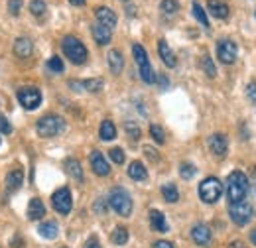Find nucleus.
Masks as SVG:
<instances>
[{"instance_id": "1", "label": "nucleus", "mask_w": 256, "mask_h": 248, "mask_svg": "<svg viewBox=\"0 0 256 248\" xmlns=\"http://www.w3.org/2000/svg\"><path fill=\"white\" fill-rule=\"evenodd\" d=\"M248 187L250 182L248 178L242 174V172H232L228 174L226 178V197H228V203H240L246 199V193H248Z\"/></svg>"}, {"instance_id": "2", "label": "nucleus", "mask_w": 256, "mask_h": 248, "mask_svg": "<svg viewBox=\"0 0 256 248\" xmlns=\"http://www.w3.org/2000/svg\"><path fill=\"white\" fill-rule=\"evenodd\" d=\"M62 50H64L65 58L75 65H83L89 58L87 48L81 44V40H77L75 36H65L62 40Z\"/></svg>"}, {"instance_id": "3", "label": "nucleus", "mask_w": 256, "mask_h": 248, "mask_svg": "<svg viewBox=\"0 0 256 248\" xmlns=\"http://www.w3.org/2000/svg\"><path fill=\"white\" fill-rule=\"evenodd\" d=\"M36 130L42 138H54L58 134H62L65 130V120L58 114H46L42 116L38 124H36Z\"/></svg>"}, {"instance_id": "4", "label": "nucleus", "mask_w": 256, "mask_h": 248, "mask_svg": "<svg viewBox=\"0 0 256 248\" xmlns=\"http://www.w3.org/2000/svg\"><path fill=\"white\" fill-rule=\"evenodd\" d=\"M108 205L120 215V217H130L132 213V197L128 195L126 189L122 187H114L108 195Z\"/></svg>"}, {"instance_id": "5", "label": "nucleus", "mask_w": 256, "mask_h": 248, "mask_svg": "<svg viewBox=\"0 0 256 248\" xmlns=\"http://www.w3.org/2000/svg\"><path fill=\"white\" fill-rule=\"evenodd\" d=\"M223 195V184L217 180V178H207L201 182L199 186V197L203 203L207 205H213L219 201V197Z\"/></svg>"}, {"instance_id": "6", "label": "nucleus", "mask_w": 256, "mask_h": 248, "mask_svg": "<svg viewBox=\"0 0 256 248\" xmlns=\"http://www.w3.org/2000/svg\"><path fill=\"white\" fill-rule=\"evenodd\" d=\"M16 96H18V102H20L26 110L38 108L40 102H42V91H40L38 87H22V89H18Z\"/></svg>"}, {"instance_id": "7", "label": "nucleus", "mask_w": 256, "mask_h": 248, "mask_svg": "<svg viewBox=\"0 0 256 248\" xmlns=\"http://www.w3.org/2000/svg\"><path fill=\"white\" fill-rule=\"evenodd\" d=\"M52 205H54V209H56L60 215H69V213H71V207H73L71 191H69L67 187L58 189V191L52 195Z\"/></svg>"}, {"instance_id": "8", "label": "nucleus", "mask_w": 256, "mask_h": 248, "mask_svg": "<svg viewBox=\"0 0 256 248\" xmlns=\"http://www.w3.org/2000/svg\"><path fill=\"white\" fill-rule=\"evenodd\" d=\"M228 215L232 218V222H236L238 226H242V224H246L252 218V207L246 201L232 203V205H228Z\"/></svg>"}, {"instance_id": "9", "label": "nucleus", "mask_w": 256, "mask_h": 248, "mask_svg": "<svg viewBox=\"0 0 256 248\" xmlns=\"http://www.w3.org/2000/svg\"><path fill=\"white\" fill-rule=\"evenodd\" d=\"M236 56H238V48L232 40H221L217 44V58L221 63L230 65V63L236 62Z\"/></svg>"}, {"instance_id": "10", "label": "nucleus", "mask_w": 256, "mask_h": 248, "mask_svg": "<svg viewBox=\"0 0 256 248\" xmlns=\"http://www.w3.org/2000/svg\"><path fill=\"white\" fill-rule=\"evenodd\" d=\"M89 162H91V170L95 172L96 176H100V178H104V176H108L110 174V166H108V162H106V158L100 154V152H91L89 156Z\"/></svg>"}, {"instance_id": "11", "label": "nucleus", "mask_w": 256, "mask_h": 248, "mask_svg": "<svg viewBox=\"0 0 256 248\" xmlns=\"http://www.w3.org/2000/svg\"><path fill=\"white\" fill-rule=\"evenodd\" d=\"M211 236H213V232H211V228L207 226V224H203V222H199V224H195L192 228V238L195 244H201V246H207L209 242H211Z\"/></svg>"}, {"instance_id": "12", "label": "nucleus", "mask_w": 256, "mask_h": 248, "mask_svg": "<svg viewBox=\"0 0 256 248\" xmlns=\"http://www.w3.org/2000/svg\"><path fill=\"white\" fill-rule=\"evenodd\" d=\"M95 16H96V20H98V24L106 26L108 30L116 28V22H118V18H116V14H114L110 8H106V6H98V8L95 10Z\"/></svg>"}, {"instance_id": "13", "label": "nucleus", "mask_w": 256, "mask_h": 248, "mask_svg": "<svg viewBox=\"0 0 256 248\" xmlns=\"http://www.w3.org/2000/svg\"><path fill=\"white\" fill-rule=\"evenodd\" d=\"M34 54V44L30 38H16L14 42V56L20 58V60H26Z\"/></svg>"}, {"instance_id": "14", "label": "nucleus", "mask_w": 256, "mask_h": 248, "mask_svg": "<svg viewBox=\"0 0 256 248\" xmlns=\"http://www.w3.org/2000/svg\"><path fill=\"white\" fill-rule=\"evenodd\" d=\"M209 150H211V154L223 158V156L226 154V150H228L226 136H224V134H213V136L209 138Z\"/></svg>"}, {"instance_id": "15", "label": "nucleus", "mask_w": 256, "mask_h": 248, "mask_svg": "<svg viewBox=\"0 0 256 248\" xmlns=\"http://www.w3.org/2000/svg\"><path fill=\"white\" fill-rule=\"evenodd\" d=\"M22 184H24V172L22 170H12V172L6 174V189L10 193L18 191L22 187Z\"/></svg>"}, {"instance_id": "16", "label": "nucleus", "mask_w": 256, "mask_h": 248, "mask_svg": "<svg viewBox=\"0 0 256 248\" xmlns=\"http://www.w3.org/2000/svg\"><path fill=\"white\" fill-rule=\"evenodd\" d=\"M158 54H160L164 65H168V67H176V65H178L176 54L170 50V46H168L166 40H160V42H158Z\"/></svg>"}, {"instance_id": "17", "label": "nucleus", "mask_w": 256, "mask_h": 248, "mask_svg": "<svg viewBox=\"0 0 256 248\" xmlns=\"http://www.w3.org/2000/svg\"><path fill=\"white\" fill-rule=\"evenodd\" d=\"M108 67H110V73L112 75H120L122 69H124V60H122V54L118 50H110L108 52Z\"/></svg>"}, {"instance_id": "18", "label": "nucleus", "mask_w": 256, "mask_h": 248, "mask_svg": "<svg viewBox=\"0 0 256 248\" xmlns=\"http://www.w3.org/2000/svg\"><path fill=\"white\" fill-rule=\"evenodd\" d=\"M128 178L130 180H134V182H144L146 178H148V172H146V168H144V164L142 162H132L130 166H128Z\"/></svg>"}, {"instance_id": "19", "label": "nucleus", "mask_w": 256, "mask_h": 248, "mask_svg": "<svg viewBox=\"0 0 256 248\" xmlns=\"http://www.w3.org/2000/svg\"><path fill=\"white\" fill-rule=\"evenodd\" d=\"M91 34H93V38H95V42L98 46H106L110 42V38H112V32L108 30L106 26H102V24H95Z\"/></svg>"}, {"instance_id": "20", "label": "nucleus", "mask_w": 256, "mask_h": 248, "mask_svg": "<svg viewBox=\"0 0 256 248\" xmlns=\"http://www.w3.org/2000/svg\"><path fill=\"white\" fill-rule=\"evenodd\" d=\"M207 8H209V12L215 16V18H219V20H224L226 16H228V6L224 4V2H221V0H209L207 2Z\"/></svg>"}, {"instance_id": "21", "label": "nucleus", "mask_w": 256, "mask_h": 248, "mask_svg": "<svg viewBox=\"0 0 256 248\" xmlns=\"http://www.w3.org/2000/svg\"><path fill=\"white\" fill-rule=\"evenodd\" d=\"M44 215H46V207H44L42 199H38V197L30 199V203H28V218L30 220H38Z\"/></svg>"}, {"instance_id": "22", "label": "nucleus", "mask_w": 256, "mask_h": 248, "mask_svg": "<svg viewBox=\"0 0 256 248\" xmlns=\"http://www.w3.org/2000/svg\"><path fill=\"white\" fill-rule=\"evenodd\" d=\"M65 172H67L73 180L83 182V170H81V164H79L75 158H67V160H65Z\"/></svg>"}, {"instance_id": "23", "label": "nucleus", "mask_w": 256, "mask_h": 248, "mask_svg": "<svg viewBox=\"0 0 256 248\" xmlns=\"http://www.w3.org/2000/svg\"><path fill=\"white\" fill-rule=\"evenodd\" d=\"M150 224H152V228L158 230V232H166V230H168L166 217H164V213H160L158 209H152V211H150Z\"/></svg>"}, {"instance_id": "24", "label": "nucleus", "mask_w": 256, "mask_h": 248, "mask_svg": "<svg viewBox=\"0 0 256 248\" xmlns=\"http://www.w3.org/2000/svg\"><path fill=\"white\" fill-rule=\"evenodd\" d=\"M98 136H100V140H104V142L114 140V138H116V126L110 122V120H102L100 128H98Z\"/></svg>"}, {"instance_id": "25", "label": "nucleus", "mask_w": 256, "mask_h": 248, "mask_svg": "<svg viewBox=\"0 0 256 248\" xmlns=\"http://www.w3.org/2000/svg\"><path fill=\"white\" fill-rule=\"evenodd\" d=\"M132 56H134V62H136V65H138V69L150 65V62H148V54H146V50H144L140 44H134V46H132Z\"/></svg>"}, {"instance_id": "26", "label": "nucleus", "mask_w": 256, "mask_h": 248, "mask_svg": "<svg viewBox=\"0 0 256 248\" xmlns=\"http://www.w3.org/2000/svg\"><path fill=\"white\" fill-rule=\"evenodd\" d=\"M58 232H60V228H58V224H56L54 220L40 224V234H42L44 238H48V240H54V238L58 236Z\"/></svg>"}, {"instance_id": "27", "label": "nucleus", "mask_w": 256, "mask_h": 248, "mask_svg": "<svg viewBox=\"0 0 256 248\" xmlns=\"http://www.w3.org/2000/svg\"><path fill=\"white\" fill-rule=\"evenodd\" d=\"M162 195H164V199L168 203H178L180 201V191H178V187L174 186V184L162 186Z\"/></svg>"}, {"instance_id": "28", "label": "nucleus", "mask_w": 256, "mask_h": 248, "mask_svg": "<svg viewBox=\"0 0 256 248\" xmlns=\"http://www.w3.org/2000/svg\"><path fill=\"white\" fill-rule=\"evenodd\" d=\"M81 85H83V91H89V93H100V91H102V87H104V81H102L100 77H96V79H85V81H81Z\"/></svg>"}, {"instance_id": "29", "label": "nucleus", "mask_w": 256, "mask_h": 248, "mask_svg": "<svg viewBox=\"0 0 256 248\" xmlns=\"http://www.w3.org/2000/svg\"><path fill=\"white\" fill-rule=\"evenodd\" d=\"M201 67H203V71H205V75L209 79H215L217 77V67H215V63H213V60L209 56H203L201 58Z\"/></svg>"}, {"instance_id": "30", "label": "nucleus", "mask_w": 256, "mask_h": 248, "mask_svg": "<svg viewBox=\"0 0 256 248\" xmlns=\"http://www.w3.org/2000/svg\"><path fill=\"white\" fill-rule=\"evenodd\" d=\"M193 16L197 18V22L203 26V28H209V20H207V12L203 10V6L199 2H193Z\"/></svg>"}, {"instance_id": "31", "label": "nucleus", "mask_w": 256, "mask_h": 248, "mask_svg": "<svg viewBox=\"0 0 256 248\" xmlns=\"http://www.w3.org/2000/svg\"><path fill=\"white\" fill-rule=\"evenodd\" d=\"M30 12H32V16H36V18H44L46 12H48V6H46L44 0H32L30 2Z\"/></svg>"}, {"instance_id": "32", "label": "nucleus", "mask_w": 256, "mask_h": 248, "mask_svg": "<svg viewBox=\"0 0 256 248\" xmlns=\"http://www.w3.org/2000/svg\"><path fill=\"white\" fill-rule=\"evenodd\" d=\"M112 242H114V244H118V246L126 244L128 242V230L124 228V226H116V228L112 230Z\"/></svg>"}, {"instance_id": "33", "label": "nucleus", "mask_w": 256, "mask_h": 248, "mask_svg": "<svg viewBox=\"0 0 256 248\" xmlns=\"http://www.w3.org/2000/svg\"><path fill=\"white\" fill-rule=\"evenodd\" d=\"M160 10L164 12V14L172 16V14H176V12L180 10V4H178V0H162Z\"/></svg>"}, {"instance_id": "34", "label": "nucleus", "mask_w": 256, "mask_h": 248, "mask_svg": "<svg viewBox=\"0 0 256 248\" xmlns=\"http://www.w3.org/2000/svg\"><path fill=\"white\" fill-rule=\"evenodd\" d=\"M140 79H142L144 83H148V85H152V83L156 81V73H154V69H152V65H146V67H140Z\"/></svg>"}, {"instance_id": "35", "label": "nucleus", "mask_w": 256, "mask_h": 248, "mask_svg": "<svg viewBox=\"0 0 256 248\" xmlns=\"http://www.w3.org/2000/svg\"><path fill=\"white\" fill-rule=\"evenodd\" d=\"M150 136L154 138L156 144H164L166 142V134H164V128H162L160 124H152L150 126Z\"/></svg>"}, {"instance_id": "36", "label": "nucleus", "mask_w": 256, "mask_h": 248, "mask_svg": "<svg viewBox=\"0 0 256 248\" xmlns=\"http://www.w3.org/2000/svg\"><path fill=\"white\" fill-rule=\"evenodd\" d=\"M195 174H197V170H195V166H193V164L184 162V164L180 166V176H182L184 180H192Z\"/></svg>"}, {"instance_id": "37", "label": "nucleus", "mask_w": 256, "mask_h": 248, "mask_svg": "<svg viewBox=\"0 0 256 248\" xmlns=\"http://www.w3.org/2000/svg\"><path fill=\"white\" fill-rule=\"evenodd\" d=\"M124 130H126V134L130 136V140H134V142H136V140L142 136L140 126H138L136 122H126V124H124Z\"/></svg>"}, {"instance_id": "38", "label": "nucleus", "mask_w": 256, "mask_h": 248, "mask_svg": "<svg viewBox=\"0 0 256 248\" xmlns=\"http://www.w3.org/2000/svg\"><path fill=\"white\" fill-rule=\"evenodd\" d=\"M48 69L50 71H54V73H64V62L58 58V56H54V58H50L48 60Z\"/></svg>"}, {"instance_id": "39", "label": "nucleus", "mask_w": 256, "mask_h": 248, "mask_svg": "<svg viewBox=\"0 0 256 248\" xmlns=\"http://www.w3.org/2000/svg\"><path fill=\"white\" fill-rule=\"evenodd\" d=\"M108 156H110V160L114 162V164H124V152H122V148H112L110 152H108Z\"/></svg>"}, {"instance_id": "40", "label": "nucleus", "mask_w": 256, "mask_h": 248, "mask_svg": "<svg viewBox=\"0 0 256 248\" xmlns=\"http://www.w3.org/2000/svg\"><path fill=\"white\" fill-rule=\"evenodd\" d=\"M8 12L10 16H18L22 12V0H8Z\"/></svg>"}, {"instance_id": "41", "label": "nucleus", "mask_w": 256, "mask_h": 248, "mask_svg": "<svg viewBox=\"0 0 256 248\" xmlns=\"http://www.w3.org/2000/svg\"><path fill=\"white\" fill-rule=\"evenodd\" d=\"M246 96H248L250 102L256 104V81H250V83L246 85Z\"/></svg>"}, {"instance_id": "42", "label": "nucleus", "mask_w": 256, "mask_h": 248, "mask_svg": "<svg viewBox=\"0 0 256 248\" xmlns=\"http://www.w3.org/2000/svg\"><path fill=\"white\" fill-rule=\"evenodd\" d=\"M12 132V124L8 122L6 116H0V134H10Z\"/></svg>"}, {"instance_id": "43", "label": "nucleus", "mask_w": 256, "mask_h": 248, "mask_svg": "<svg viewBox=\"0 0 256 248\" xmlns=\"http://www.w3.org/2000/svg\"><path fill=\"white\" fill-rule=\"evenodd\" d=\"M144 154L148 156V158H150L152 162H158V160H160V156H158V152H156V150H154L152 146H144Z\"/></svg>"}, {"instance_id": "44", "label": "nucleus", "mask_w": 256, "mask_h": 248, "mask_svg": "<svg viewBox=\"0 0 256 248\" xmlns=\"http://www.w3.org/2000/svg\"><path fill=\"white\" fill-rule=\"evenodd\" d=\"M95 211H96V213H106V203H104L102 199H96Z\"/></svg>"}, {"instance_id": "45", "label": "nucleus", "mask_w": 256, "mask_h": 248, "mask_svg": "<svg viewBox=\"0 0 256 248\" xmlns=\"http://www.w3.org/2000/svg\"><path fill=\"white\" fill-rule=\"evenodd\" d=\"M85 248H100L98 240H96V236H91V238L85 242Z\"/></svg>"}, {"instance_id": "46", "label": "nucleus", "mask_w": 256, "mask_h": 248, "mask_svg": "<svg viewBox=\"0 0 256 248\" xmlns=\"http://www.w3.org/2000/svg\"><path fill=\"white\" fill-rule=\"evenodd\" d=\"M154 248H174V244L168 240H158V242H154Z\"/></svg>"}, {"instance_id": "47", "label": "nucleus", "mask_w": 256, "mask_h": 248, "mask_svg": "<svg viewBox=\"0 0 256 248\" xmlns=\"http://www.w3.org/2000/svg\"><path fill=\"white\" fill-rule=\"evenodd\" d=\"M12 248H24V240H22L20 236H14V240H12Z\"/></svg>"}, {"instance_id": "48", "label": "nucleus", "mask_w": 256, "mask_h": 248, "mask_svg": "<svg viewBox=\"0 0 256 248\" xmlns=\"http://www.w3.org/2000/svg\"><path fill=\"white\" fill-rule=\"evenodd\" d=\"M226 248H246V244H244L242 240H232V242H228Z\"/></svg>"}, {"instance_id": "49", "label": "nucleus", "mask_w": 256, "mask_h": 248, "mask_svg": "<svg viewBox=\"0 0 256 248\" xmlns=\"http://www.w3.org/2000/svg\"><path fill=\"white\" fill-rule=\"evenodd\" d=\"M156 81L160 83V87L164 89V87H168V79L164 77V75H156Z\"/></svg>"}, {"instance_id": "50", "label": "nucleus", "mask_w": 256, "mask_h": 248, "mask_svg": "<svg viewBox=\"0 0 256 248\" xmlns=\"http://www.w3.org/2000/svg\"><path fill=\"white\" fill-rule=\"evenodd\" d=\"M69 2H71L73 6H83V4H85V0H69Z\"/></svg>"}, {"instance_id": "51", "label": "nucleus", "mask_w": 256, "mask_h": 248, "mask_svg": "<svg viewBox=\"0 0 256 248\" xmlns=\"http://www.w3.org/2000/svg\"><path fill=\"white\" fill-rule=\"evenodd\" d=\"M250 240H252V244H256V228L250 232Z\"/></svg>"}, {"instance_id": "52", "label": "nucleus", "mask_w": 256, "mask_h": 248, "mask_svg": "<svg viewBox=\"0 0 256 248\" xmlns=\"http://www.w3.org/2000/svg\"><path fill=\"white\" fill-rule=\"evenodd\" d=\"M128 16H134V6H128Z\"/></svg>"}, {"instance_id": "53", "label": "nucleus", "mask_w": 256, "mask_h": 248, "mask_svg": "<svg viewBox=\"0 0 256 248\" xmlns=\"http://www.w3.org/2000/svg\"><path fill=\"white\" fill-rule=\"evenodd\" d=\"M252 178H254V184H256V170H254V174H252Z\"/></svg>"}, {"instance_id": "54", "label": "nucleus", "mask_w": 256, "mask_h": 248, "mask_svg": "<svg viewBox=\"0 0 256 248\" xmlns=\"http://www.w3.org/2000/svg\"><path fill=\"white\" fill-rule=\"evenodd\" d=\"M0 142H2V138H0Z\"/></svg>"}, {"instance_id": "55", "label": "nucleus", "mask_w": 256, "mask_h": 248, "mask_svg": "<svg viewBox=\"0 0 256 248\" xmlns=\"http://www.w3.org/2000/svg\"><path fill=\"white\" fill-rule=\"evenodd\" d=\"M122 2H126V0H122Z\"/></svg>"}, {"instance_id": "56", "label": "nucleus", "mask_w": 256, "mask_h": 248, "mask_svg": "<svg viewBox=\"0 0 256 248\" xmlns=\"http://www.w3.org/2000/svg\"><path fill=\"white\" fill-rule=\"evenodd\" d=\"M64 248H65V246H64Z\"/></svg>"}]
</instances>
